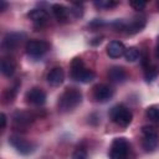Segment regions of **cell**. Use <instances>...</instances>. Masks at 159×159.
I'll list each match as a JSON object with an SVG mask.
<instances>
[{
  "mask_svg": "<svg viewBox=\"0 0 159 159\" xmlns=\"http://www.w3.org/2000/svg\"><path fill=\"white\" fill-rule=\"evenodd\" d=\"M129 5H130L134 10H143V9L145 7L147 2H145V1H139V0H137V1H130Z\"/></svg>",
  "mask_w": 159,
  "mask_h": 159,
  "instance_id": "obj_24",
  "label": "cell"
},
{
  "mask_svg": "<svg viewBox=\"0 0 159 159\" xmlns=\"http://www.w3.org/2000/svg\"><path fill=\"white\" fill-rule=\"evenodd\" d=\"M92 96H93V99L96 102H107L108 99L112 98L113 96V89L107 86V84H103V83H99V84H96L93 87V91H92Z\"/></svg>",
  "mask_w": 159,
  "mask_h": 159,
  "instance_id": "obj_8",
  "label": "cell"
},
{
  "mask_svg": "<svg viewBox=\"0 0 159 159\" xmlns=\"http://www.w3.org/2000/svg\"><path fill=\"white\" fill-rule=\"evenodd\" d=\"M65 80V72L61 67H53L48 75H47V81L51 86H60Z\"/></svg>",
  "mask_w": 159,
  "mask_h": 159,
  "instance_id": "obj_11",
  "label": "cell"
},
{
  "mask_svg": "<svg viewBox=\"0 0 159 159\" xmlns=\"http://www.w3.org/2000/svg\"><path fill=\"white\" fill-rule=\"evenodd\" d=\"M0 120H1V129H4L5 128V125H6V116L4 114V113H1V116H0Z\"/></svg>",
  "mask_w": 159,
  "mask_h": 159,
  "instance_id": "obj_25",
  "label": "cell"
},
{
  "mask_svg": "<svg viewBox=\"0 0 159 159\" xmlns=\"http://www.w3.org/2000/svg\"><path fill=\"white\" fill-rule=\"evenodd\" d=\"M27 16H29L30 20H32L34 22L40 24V25H42V24H45L47 21V14L42 9H32L27 14Z\"/></svg>",
  "mask_w": 159,
  "mask_h": 159,
  "instance_id": "obj_15",
  "label": "cell"
},
{
  "mask_svg": "<svg viewBox=\"0 0 159 159\" xmlns=\"http://www.w3.org/2000/svg\"><path fill=\"white\" fill-rule=\"evenodd\" d=\"M109 117L119 127H128L132 123V119H133L132 112L123 104L114 106L109 112Z\"/></svg>",
  "mask_w": 159,
  "mask_h": 159,
  "instance_id": "obj_4",
  "label": "cell"
},
{
  "mask_svg": "<svg viewBox=\"0 0 159 159\" xmlns=\"http://www.w3.org/2000/svg\"><path fill=\"white\" fill-rule=\"evenodd\" d=\"M52 12L58 22H67L68 20V9L61 4H53L52 5Z\"/></svg>",
  "mask_w": 159,
  "mask_h": 159,
  "instance_id": "obj_13",
  "label": "cell"
},
{
  "mask_svg": "<svg viewBox=\"0 0 159 159\" xmlns=\"http://www.w3.org/2000/svg\"><path fill=\"white\" fill-rule=\"evenodd\" d=\"M71 77L75 81H78L82 83H88L94 78V72L84 66L82 58L76 57L71 62Z\"/></svg>",
  "mask_w": 159,
  "mask_h": 159,
  "instance_id": "obj_2",
  "label": "cell"
},
{
  "mask_svg": "<svg viewBox=\"0 0 159 159\" xmlns=\"http://www.w3.org/2000/svg\"><path fill=\"white\" fill-rule=\"evenodd\" d=\"M21 37L22 35L20 34H16V32H11V34H7L4 39V42H2V47L5 50H12L15 48L20 42H21Z\"/></svg>",
  "mask_w": 159,
  "mask_h": 159,
  "instance_id": "obj_12",
  "label": "cell"
},
{
  "mask_svg": "<svg viewBox=\"0 0 159 159\" xmlns=\"http://www.w3.org/2000/svg\"><path fill=\"white\" fill-rule=\"evenodd\" d=\"M130 144L125 138H116L109 148V159H128Z\"/></svg>",
  "mask_w": 159,
  "mask_h": 159,
  "instance_id": "obj_5",
  "label": "cell"
},
{
  "mask_svg": "<svg viewBox=\"0 0 159 159\" xmlns=\"http://www.w3.org/2000/svg\"><path fill=\"white\" fill-rule=\"evenodd\" d=\"M72 159H87V150L84 147H77L72 154Z\"/></svg>",
  "mask_w": 159,
  "mask_h": 159,
  "instance_id": "obj_21",
  "label": "cell"
},
{
  "mask_svg": "<svg viewBox=\"0 0 159 159\" xmlns=\"http://www.w3.org/2000/svg\"><path fill=\"white\" fill-rule=\"evenodd\" d=\"M157 56L159 57V41H158V45H157Z\"/></svg>",
  "mask_w": 159,
  "mask_h": 159,
  "instance_id": "obj_27",
  "label": "cell"
},
{
  "mask_svg": "<svg viewBox=\"0 0 159 159\" xmlns=\"http://www.w3.org/2000/svg\"><path fill=\"white\" fill-rule=\"evenodd\" d=\"M32 120V116L27 112H17L14 116V122L19 125H27Z\"/></svg>",
  "mask_w": 159,
  "mask_h": 159,
  "instance_id": "obj_18",
  "label": "cell"
},
{
  "mask_svg": "<svg viewBox=\"0 0 159 159\" xmlns=\"http://www.w3.org/2000/svg\"><path fill=\"white\" fill-rule=\"evenodd\" d=\"M25 98L30 104L42 106L45 103V101H46V93L39 87H34V88H31V89H29L26 92Z\"/></svg>",
  "mask_w": 159,
  "mask_h": 159,
  "instance_id": "obj_9",
  "label": "cell"
},
{
  "mask_svg": "<svg viewBox=\"0 0 159 159\" xmlns=\"http://www.w3.org/2000/svg\"><path fill=\"white\" fill-rule=\"evenodd\" d=\"M9 143L21 154L26 155V154H30L32 150H34V144L27 142L26 139L21 138L20 135H11L10 139H9Z\"/></svg>",
  "mask_w": 159,
  "mask_h": 159,
  "instance_id": "obj_7",
  "label": "cell"
},
{
  "mask_svg": "<svg viewBox=\"0 0 159 159\" xmlns=\"http://www.w3.org/2000/svg\"><path fill=\"white\" fill-rule=\"evenodd\" d=\"M124 57L128 62H134L139 58V51L137 47H128L125 48V52H124Z\"/></svg>",
  "mask_w": 159,
  "mask_h": 159,
  "instance_id": "obj_20",
  "label": "cell"
},
{
  "mask_svg": "<svg viewBox=\"0 0 159 159\" xmlns=\"http://www.w3.org/2000/svg\"><path fill=\"white\" fill-rule=\"evenodd\" d=\"M142 145L145 152H154L159 145V132L154 125H144L142 128Z\"/></svg>",
  "mask_w": 159,
  "mask_h": 159,
  "instance_id": "obj_3",
  "label": "cell"
},
{
  "mask_svg": "<svg viewBox=\"0 0 159 159\" xmlns=\"http://www.w3.org/2000/svg\"><path fill=\"white\" fill-rule=\"evenodd\" d=\"M82 102V93L75 87L66 88L58 98V109L61 112H71Z\"/></svg>",
  "mask_w": 159,
  "mask_h": 159,
  "instance_id": "obj_1",
  "label": "cell"
},
{
  "mask_svg": "<svg viewBox=\"0 0 159 159\" xmlns=\"http://www.w3.org/2000/svg\"><path fill=\"white\" fill-rule=\"evenodd\" d=\"M118 2L116 1H108V0H101V1H96L94 5L99 9H111V7H114Z\"/></svg>",
  "mask_w": 159,
  "mask_h": 159,
  "instance_id": "obj_22",
  "label": "cell"
},
{
  "mask_svg": "<svg viewBox=\"0 0 159 159\" xmlns=\"http://www.w3.org/2000/svg\"><path fill=\"white\" fill-rule=\"evenodd\" d=\"M144 25H145L144 19H134L128 25H124V30H127L129 34H135V32L140 31L144 27Z\"/></svg>",
  "mask_w": 159,
  "mask_h": 159,
  "instance_id": "obj_17",
  "label": "cell"
},
{
  "mask_svg": "<svg viewBox=\"0 0 159 159\" xmlns=\"http://www.w3.org/2000/svg\"><path fill=\"white\" fill-rule=\"evenodd\" d=\"M108 78L112 82H123L127 78V73L123 67L114 66L108 71Z\"/></svg>",
  "mask_w": 159,
  "mask_h": 159,
  "instance_id": "obj_14",
  "label": "cell"
},
{
  "mask_svg": "<svg viewBox=\"0 0 159 159\" xmlns=\"http://www.w3.org/2000/svg\"><path fill=\"white\" fill-rule=\"evenodd\" d=\"M145 116L149 120L154 122V123H159V106L154 104L147 108L145 111Z\"/></svg>",
  "mask_w": 159,
  "mask_h": 159,
  "instance_id": "obj_19",
  "label": "cell"
},
{
  "mask_svg": "<svg viewBox=\"0 0 159 159\" xmlns=\"http://www.w3.org/2000/svg\"><path fill=\"white\" fill-rule=\"evenodd\" d=\"M50 50V43L43 40H30L26 43V52L31 57H41Z\"/></svg>",
  "mask_w": 159,
  "mask_h": 159,
  "instance_id": "obj_6",
  "label": "cell"
},
{
  "mask_svg": "<svg viewBox=\"0 0 159 159\" xmlns=\"http://www.w3.org/2000/svg\"><path fill=\"white\" fill-rule=\"evenodd\" d=\"M15 68H16V65H15V62H14L12 58H10V57H4V58L1 60V72H2V75L10 77V76L14 75Z\"/></svg>",
  "mask_w": 159,
  "mask_h": 159,
  "instance_id": "obj_16",
  "label": "cell"
},
{
  "mask_svg": "<svg viewBox=\"0 0 159 159\" xmlns=\"http://www.w3.org/2000/svg\"><path fill=\"white\" fill-rule=\"evenodd\" d=\"M124 52H125V46L120 41L114 40L107 45V55L111 58H119L120 56H124Z\"/></svg>",
  "mask_w": 159,
  "mask_h": 159,
  "instance_id": "obj_10",
  "label": "cell"
},
{
  "mask_svg": "<svg viewBox=\"0 0 159 159\" xmlns=\"http://www.w3.org/2000/svg\"><path fill=\"white\" fill-rule=\"evenodd\" d=\"M158 9H159V2H158Z\"/></svg>",
  "mask_w": 159,
  "mask_h": 159,
  "instance_id": "obj_28",
  "label": "cell"
},
{
  "mask_svg": "<svg viewBox=\"0 0 159 159\" xmlns=\"http://www.w3.org/2000/svg\"><path fill=\"white\" fill-rule=\"evenodd\" d=\"M157 75H158V71H157L155 67L148 66V67L145 68V78H147V81H153Z\"/></svg>",
  "mask_w": 159,
  "mask_h": 159,
  "instance_id": "obj_23",
  "label": "cell"
},
{
  "mask_svg": "<svg viewBox=\"0 0 159 159\" xmlns=\"http://www.w3.org/2000/svg\"><path fill=\"white\" fill-rule=\"evenodd\" d=\"M5 7H6V4H5L4 1H1V2H0V10H1V11H4V9H5Z\"/></svg>",
  "mask_w": 159,
  "mask_h": 159,
  "instance_id": "obj_26",
  "label": "cell"
}]
</instances>
